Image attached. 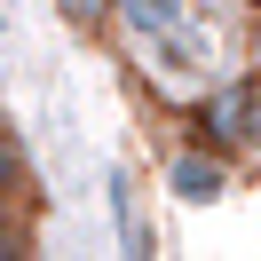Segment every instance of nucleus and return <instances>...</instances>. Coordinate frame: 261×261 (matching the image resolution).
<instances>
[{"instance_id": "nucleus-1", "label": "nucleus", "mask_w": 261, "mask_h": 261, "mask_svg": "<svg viewBox=\"0 0 261 261\" xmlns=\"http://www.w3.org/2000/svg\"><path fill=\"white\" fill-rule=\"evenodd\" d=\"M174 182H182V198H214V190H222V166H198V159H182V166H174Z\"/></svg>"}]
</instances>
